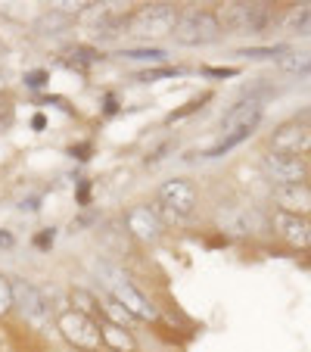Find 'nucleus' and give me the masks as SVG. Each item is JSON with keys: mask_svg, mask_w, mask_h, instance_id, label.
Here are the masks:
<instances>
[{"mask_svg": "<svg viewBox=\"0 0 311 352\" xmlns=\"http://www.w3.org/2000/svg\"><path fill=\"white\" fill-rule=\"evenodd\" d=\"M212 100V94H203V97H196V100H190L184 109H174L172 116H168V125H174V122H181L184 116H190V113H196V109H203V103H209Z\"/></svg>", "mask_w": 311, "mask_h": 352, "instance_id": "5701e85b", "label": "nucleus"}, {"mask_svg": "<svg viewBox=\"0 0 311 352\" xmlns=\"http://www.w3.org/2000/svg\"><path fill=\"white\" fill-rule=\"evenodd\" d=\"M16 243V237L10 231H3V228H0V246H3V250H10V246Z\"/></svg>", "mask_w": 311, "mask_h": 352, "instance_id": "c9c22d12", "label": "nucleus"}, {"mask_svg": "<svg viewBox=\"0 0 311 352\" xmlns=\"http://www.w3.org/2000/svg\"><path fill=\"white\" fill-rule=\"evenodd\" d=\"M277 66L284 72H311V54H286L284 60H277Z\"/></svg>", "mask_w": 311, "mask_h": 352, "instance_id": "aec40b11", "label": "nucleus"}, {"mask_svg": "<svg viewBox=\"0 0 311 352\" xmlns=\"http://www.w3.org/2000/svg\"><path fill=\"white\" fill-rule=\"evenodd\" d=\"M268 146H271V153H277V156L305 160V156L311 153V125L302 119L284 122V125H277L274 134L268 138Z\"/></svg>", "mask_w": 311, "mask_h": 352, "instance_id": "20e7f679", "label": "nucleus"}, {"mask_svg": "<svg viewBox=\"0 0 311 352\" xmlns=\"http://www.w3.org/2000/svg\"><path fill=\"white\" fill-rule=\"evenodd\" d=\"M103 103H106V109H103L106 116H115V113H119V100H115L113 94H106V100H103Z\"/></svg>", "mask_w": 311, "mask_h": 352, "instance_id": "72a5a7b5", "label": "nucleus"}, {"mask_svg": "<svg viewBox=\"0 0 311 352\" xmlns=\"http://www.w3.org/2000/svg\"><path fill=\"white\" fill-rule=\"evenodd\" d=\"M290 54V44H274V47H246L240 50V56L246 60H284Z\"/></svg>", "mask_w": 311, "mask_h": 352, "instance_id": "a211bd4d", "label": "nucleus"}, {"mask_svg": "<svg viewBox=\"0 0 311 352\" xmlns=\"http://www.w3.org/2000/svg\"><path fill=\"white\" fill-rule=\"evenodd\" d=\"M296 119H302V122H308V125H311V109H308V113H302V116H296Z\"/></svg>", "mask_w": 311, "mask_h": 352, "instance_id": "e433bc0d", "label": "nucleus"}, {"mask_svg": "<svg viewBox=\"0 0 311 352\" xmlns=\"http://www.w3.org/2000/svg\"><path fill=\"white\" fill-rule=\"evenodd\" d=\"M119 56L131 63H165V50L162 47H137V50H122Z\"/></svg>", "mask_w": 311, "mask_h": 352, "instance_id": "6ab92c4d", "label": "nucleus"}, {"mask_svg": "<svg viewBox=\"0 0 311 352\" xmlns=\"http://www.w3.org/2000/svg\"><path fill=\"white\" fill-rule=\"evenodd\" d=\"M203 75H209V78H233L237 75V69L233 66H224V69H212V66H205Z\"/></svg>", "mask_w": 311, "mask_h": 352, "instance_id": "2f4dec72", "label": "nucleus"}, {"mask_svg": "<svg viewBox=\"0 0 311 352\" xmlns=\"http://www.w3.org/2000/svg\"><path fill=\"white\" fill-rule=\"evenodd\" d=\"M174 75H181V69H172V66H165V69H146V72L137 75V81H159V78H174Z\"/></svg>", "mask_w": 311, "mask_h": 352, "instance_id": "393cba45", "label": "nucleus"}, {"mask_svg": "<svg viewBox=\"0 0 311 352\" xmlns=\"http://www.w3.org/2000/svg\"><path fill=\"white\" fill-rule=\"evenodd\" d=\"M75 199H78V206H81V209L91 206V181H78V190H75Z\"/></svg>", "mask_w": 311, "mask_h": 352, "instance_id": "c756f323", "label": "nucleus"}, {"mask_svg": "<svg viewBox=\"0 0 311 352\" xmlns=\"http://www.w3.org/2000/svg\"><path fill=\"white\" fill-rule=\"evenodd\" d=\"M13 312V280L0 274V318Z\"/></svg>", "mask_w": 311, "mask_h": 352, "instance_id": "4be33fe9", "label": "nucleus"}, {"mask_svg": "<svg viewBox=\"0 0 311 352\" xmlns=\"http://www.w3.org/2000/svg\"><path fill=\"white\" fill-rule=\"evenodd\" d=\"M47 81H50V72H47V69H34V72H25V85L32 87V91H41V87H47Z\"/></svg>", "mask_w": 311, "mask_h": 352, "instance_id": "a878e982", "label": "nucleus"}, {"mask_svg": "<svg viewBox=\"0 0 311 352\" xmlns=\"http://www.w3.org/2000/svg\"><path fill=\"white\" fill-rule=\"evenodd\" d=\"M100 343L106 346V352H137V340L128 327L113 324V321L100 318Z\"/></svg>", "mask_w": 311, "mask_h": 352, "instance_id": "2eb2a0df", "label": "nucleus"}, {"mask_svg": "<svg viewBox=\"0 0 311 352\" xmlns=\"http://www.w3.org/2000/svg\"><path fill=\"white\" fill-rule=\"evenodd\" d=\"M125 228H128V234H131L134 240H140V243H159L162 231H165V225H162L156 206H150V203H137V206L128 209L125 212Z\"/></svg>", "mask_w": 311, "mask_h": 352, "instance_id": "9b49d317", "label": "nucleus"}, {"mask_svg": "<svg viewBox=\"0 0 311 352\" xmlns=\"http://www.w3.org/2000/svg\"><path fill=\"white\" fill-rule=\"evenodd\" d=\"M174 38L184 47H203V44H215L221 38V19L212 10H187L178 16V28Z\"/></svg>", "mask_w": 311, "mask_h": 352, "instance_id": "f03ea898", "label": "nucleus"}, {"mask_svg": "<svg viewBox=\"0 0 311 352\" xmlns=\"http://www.w3.org/2000/svg\"><path fill=\"white\" fill-rule=\"evenodd\" d=\"M32 128H34V131H44V128H47V116L44 113H34L32 116Z\"/></svg>", "mask_w": 311, "mask_h": 352, "instance_id": "f704fd0d", "label": "nucleus"}, {"mask_svg": "<svg viewBox=\"0 0 311 352\" xmlns=\"http://www.w3.org/2000/svg\"><path fill=\"white\" fill-rule=\"evenodd\" d=\"M277 22V10L271 3H231L227 25L237 28V34H265Z\"/></svg>", "mask_w": 311, "mask_h": 352, "instance_id": "0eeeda50", "label": "nucleus"}, {"mask_svg": "<svg viewBox=\"0 0 311 352\" xmlns=\"http://www.w3.org/2000/svg\"><path fill=\"white\" fill-rule=\"evenodd\" d=\"M72 302H75V309H78V312L91 315V318H93V315H100V302L87 290H81V287H75V290H72Z\"/></svg>", "mask_w": 311, "mask_h": 352, "instance_id": "412c9836", "label": "nucleus"}, {"mask_svg": "<svg viewBox=\"0 0 311 352\" xmlns=\"http://www.w3.org/2000/svg\"><path fill=\"white\" fill-rule=\"evenodd\" d=\"M13 309H19L32 324H47L50 321V299L32 280H13Z\"/></svg>", "mask_w": 311, "mask_h": 352, "instance_id": "9d476101", "label": "nucleus"}, {"mask_svg": "<svg viewBox=\"0 0 311 352\" xmlns=\"http://www.w3.org/2000/svg\"><path fill=\"white\" fill-rule=\"evenodd\" d=\"M159 206L172 219H190L196 212V187L184 178H172L159 187Z\"/></svg>", "mask_w": 311, "mask_h": 352, "instance_id": "6e6552de", "label": "nucleus"}, {"mask_svg": "<svg viewBox=\"0 0 311 352\" xmlns=\"http://www.w3.org/2000/svg\"><path fill=\"white\" fill-rule=\"evenodd\" d=\"M172 150H174V140H165V144H159V146H156V150H152V153L146 156L143 162H146V166H159V162L165 160V156L172 153Z\"/></svg>", "mask_w": 311, "mask_h": 352, "instance_id": "bb28decb", "label": "nucleus"}, {"mask_svg": "<svg viewBox=\"0 0 311 352\" xmlns=\"http://www.w3.org/2000/svg\"><path fill=\"white\" fill-rule=\"evenodd\" d=\"M134 34L140 38H165V34H174L178 28V10L172 3H150V7H140L134 13V22H131Z\"/></svg>", "mask_w": 311, "mask_h": 352, "instance_id": "423d86ee", "label": "nucleus"}, {"mask_svg": "<svg viewBox=\"0 0 311 352\" xmlns=\"http://www.w3.org/2000/svg\"><path fill=\"white\" fill-rule=\"evenodd\" d=\"M292 32H296L299 38H311V7L305 10V13L299 16L296 22H292Z\"/></svg>", "mask_w": 311, "mask_h": 352, "instance_id": "cd10ccee", "label": "nucleus"}, {"mask_svg": "<svg viewBox=\"0 0 311 352\" xmlns=\"http://www.w3.org/2000/svg\"><path fill=\"white\" fill-rule=\"evenodd\" d=\"M262 175L271 181V187H290V184H308L311 178V166L308 160H296V156H277L268 153L258 162Z\"/></svg>", "mask_w": 311, "mask_h": 352, "instance_id": "39448f33", "label": "nucleus"}, {"mask_svg": "<svg viewBox=\"0 0 311 352\" xmlns=\"http://www.w3.org/2000/svg\"><path fill=\"white\" fill-rule=\"evenodd\" d=\"M19 209H22V212H38V209H41V197H28V199H22Z\"/></svg>", "mask_w": 311, "mask_h": 352, "instance_id": "473e14b6", "label": "nucleus"}, {"mask_svg": "<svg viewBox=\"0 0 311 352\" xmlns=\"http://www.w3.org/2000/svg\"><path fill=\"white\" fill-rule=\"evenodd\" d=\"M32 243L38 246L41 253H47V250L56 243V228H44V231H38V234L32 237Z\"/></svg>", "mask_w": 311, "mask_h": 352, "instance_id": "b1692460", "label": "nucleus"}, {"mask_svg": "<svg viewBox=\"0 0 311 352\" xmlns=\"http://www.w3.org/2000/svg\"><path fill=\"white\" fill-rule=\"evenodd\" d=\"M69 28H72V13H66V10H47L34 22V32L41 34H62Z\"/></svg>", "mask_w": 311, "mask_h": 352, "instance_id": "f3484780", "label": "nucleus"}, {"mask_svg": "<svg viewBox=\"0 0 311 352\" xmlns=\"http://www.w3.org/2000/svg\"><path fill=\"white\" fill-rule=\"evenodd\" d=\"M218 225L231 234H240V237H255V234L268 231V219L255 206H221Z\"/></svg>", "mask_w": 311, "mask_h": 352, "instance_id": "1a4fd4ad", "label": "nucleus"}, {"mask_svg": "<svg viewBox=\"0 0 311 352\" xmlns=\"http://www.w3.org/2000/svg\"><path fill=\"white\" fill-rule=\"evenodd\" d=\"M271 203L277 212L290 215H308L311 212V184H290V187H271Z\"/></svg>", "mask_w": 311, "mask_h": 352, "instance_id": "4468645a", "label": "nucleus"}, {"mask_svg": "<svg viewBox=\"0 0 311 352\" xmlns=\"http://www.w3.org/2000/svg\"><path fill=\"white\" fill-rule=\"evenodd\" d=\"M100 221V212H84V215H78V219L72 221V231H81V228H91V225H97Z\"/></svg>", "mask_w": 311, "mask_h": 352, "instance_id": "7c9ffc66", "label": "nucleus"}, {"mask_svg": "<svg viewBox=\"0 0 311 352\" xmlns=\"http://www.w3.org/2000/svg\"><path fill=\"white\" fill-rule=\"evenodd\" d=\"M56 327L66 337L69 346L81 352H97L100 349V321H93L91 315L78 312V309H66L56 318Z\"/></svg>", "mask_w": 311, "mask_h": 352, "instance_id": "7ed1b4c3", "label": "nucleus"}, {"mask_svg": "<svg viewBox=\"0 0 311 352\" xmlns=\"http://www.w3.org/2000/svg\"><path fill=\"white\" fill-rule=\"evenodd\" d=\"M262 116H265V103H262V100H252V97L237 100V103L221 116V138L240 134V131H255Z\"/></svg>", "mask_w": 311, "mask_h": 352, "instance_id": "f8f14e48", "label": "nucleus"}, {"mask_svg": "<svg viewBox=\"0 0 311 352\" xmlns=\"http://www.w3.org/2000/svg\"><path fill=\"white\" fill-rule=\"evenodd\" d=\"M93 272L103 280V290H106L119 306H125V312L131 315V318H137V321L156 318V306H150V299L131 284V278H128L119 265H113V262H106V259H97L93 262Z\"/></svg>", "mask_w": 311, "mask_h": 352, "instance_id": "f257e3e1", "label": "nucleus"}, {"mask_svg": "<svg viewBox=\"0 0 311 352\" xmlns=\"http://www.w3.org/2000/svg\"><path fill=\"white\" fill-rule=\"evenodd\" d=\"M100 60H103V54H100L97 47H91V44H75L72 50H69V54H66V60H62V63H66L69 69H75V72H81V75H84L87 69H91V66H97Z\"/></svg>", "mask_w": 311, "mask_h": 352, "instance_id": "dca6fc26", "label": "nucleus"}, {"mask_svg": "<svg viewBox=\"0 0 311 352\" xmlns=\"http://www.w3.org/2000/svg\"><path fill=\"white\" fill-rule=\"evenodd\" d=\"M271 228L290 250H296V253L311 250V221L302 219V215H290V212H277V209H274Z\"/></svg>", "mask_w": 311, "mask_h": 352, "instance_id": "ddd939ff", "label": "nucleus"}, {"mask_svg": "<svg viewBox=\"0 0 311 352\" xmlns=\"http://www.w3.org/2000/svg\"><path fill=\"white\" fill-rule=\"evenodd\" d=\"M91 153H93V144H91V140H84V144H72V146H69V156H72V160L87 162V160H91Z\"/></svg>", "mask_w": 311, "mask_h": 352, "instance_id": "c85d7f7f", "label": "nucleus"}]
</instances>
